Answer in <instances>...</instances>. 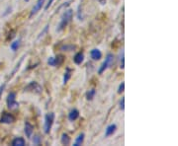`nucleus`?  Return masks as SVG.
Instances as JSON below:
<instances>
[{
	"label": "nucleus",
	"mask_w": 178,
	"mask_h": 146,
	"mask_svg": "<svg viewBox=\"0 0 178 146\" xmlns=\"http://www.w3.org/2000/svg\"><path fill=\"white\" fill-rule=\"evenodd\" d=\"M84 60V54L82 51H79V53H77L75 56L73 57V61L75 64H81L82 61Z\"/></svg>",
	"instance_id": "obj_12"
},
{
	"label": "nucleus",
	"mask_w": 178,
	"mask_h": 146,
	"mask_svg": "<svg viewBox=\"0 0 178 146\" xmlns=\"http://www.w3.org/2000/svg\"><path fill=\"white\" fill-rule=\"evenodd\" d=\"M48 63L50 64V66H56V60H54V57H50V58H48Z\"/></svg>",
	"instance_id": "obj_24"
},
{
	"label": "nucleus",
	"mask_w": 178,
	"mask_h": 146,
	"mask_svg": "<svg viewBox=\"0 0 178 146\" xmlns=\"http://www.w3.org/2000/svg\"><path fill=\"white\" fill-rule=\"evenodd\" d=\"M124 90H125V83H124V82H122V83L119 85V88H118V93H119V94H121V93L124 92Z\"/></svg>",
	"instance_id": "obj_25"
},
{
	"label": "nucleus",
	"mask_w": 178,
	"mask_h": 146,
	"mask_svg": "<svg viewBox=\"0 0 178 146\" xmlns=\"http://www.w3.org/2000/svg\"><path fill=\"white\" fill-rule=\"evenodd\" d=\"M116 129H117V125L115 124H112L107 126L106 130H105V137H109V136H111L115 133Z\"/></svg>",
	"instance_id": "obj_9"
},
{
	"label": "nucleus",
	"mask_w": 178,
	"mask_h": 146,
	"mask_svg": "<svg viewBox=\"0 0 178 146\" xmlns=\"http://www.w3.org/2000/svg\"><path fill=\"white\" fill-rule=\"evenodd\" d=\"M71 77V69L69 67H67L66 69V72H64V76H63V84H66L69 82V80Z\"/></svg>",
	"instance_id": "obj_14"
},
{
	"label": "nucleus",
	"mask_w": 178,
	"mask_h": 146,
	"mask_svg": "<svg viewBox=\"0 0 178 146\" xmlns=\"http://www.w3.org/2000/svg\"><path fill=\"white\" fill-rule=\"evenodd\" d=\"M11 10H12V8H11V7H7V8H6L5 12L2 14V16H7V15L9 14V13H11Z\"/></svg>",
	"instance_id": "obj_28"
},
{
	"label": "nucleus",
	"mask_w": 178,
	"mask_h": 146,
	"mask_svg": "<svg viewBox=\"0 0 178 146\" xmlns=\"http://www.w3.org/2000/svg\"><path fill=\"white\" fill-rule=\"evenodd\" d=\"M15 122V116L10 113L4 112L2 113L1 118H0V122L4 125H10L12 122Z\"/></svg>",
	"instance_id": "obj_5"
},
{
	"label": "nucleus",
	"mask_w": 178,
	"mask_h": 146,
	"mask_svg": "<svg viewBox=\"0 0 178 146\" xmlns=\"http://www.w3.org/2000/svg\"><path fill=\"white\" fill-rule=\"evenodd\" d=\"M120 109H121L122 111L125 110V99L124 98H122L121 101H120Z\"/></svg>",
	"instance_id": "obj_26"
},
{
	"label": "nucleus",
	"mask_w": 178,
	"mask_h": 146,
	"mask_svg": "<svg viewBox=\"0 0 178 146\" xmlns=\"http://www.w3.org/2000/svg\"><path fill=\"white\" fill-rule=\"evenodd\" d=\"M95 94H96L95 89H90L88 92L86 93V99L88 100V101H91V100H93V98L95 97Z\"/></svg>",
	"instance_id": "obj_18"
},
{
	"label": "nucleus",
	"mask_w": 178,
	"mask_h": 146,
	"mask_svg": "<svg viewBox=\"0 0 178 146\" xmlns=\"http://www.w3.org/2000/svg\"><path fill=\"white\" fill-rule=\"evenodd\" d=\"M78 118H79V111H78V110H76V109L71 110V111L69 112V121L70 122H74V121H76Z\"/></svg>",
	"instance_id": "obj_10"
},
{
	"label": "nucleus",
	"mask_w": 178,
	"mask_h": 146,
	"mask_svg": "<svg viewBox=\"0 0 178 146\" xmlns=\"http://www.w3.org/2000/svg\"><path fill=\"white\" fill-rule=\"evenodd\" d=\"M54 1V0H48V3H47V5H46V7H45V10H48V9L50 8V6L53 4Z\"/></svg>",
	"instance_id": "obj_29"
},
{
	"label": "nucleus",
	"mask_w": 178,
	"mask_h": 146,
	"mask_svg": "<svg viewBox=\"0 0 178 146\" xmlns=\"http://www.w3.org/2000/svg\"><path fill=\"white\" fill-rule=\"evenodd\" d=\"M125 67V59H124V50L121 51V54H120V68L121 69H124Z\"/></svg>",
	"instance_id": "obj_21"
},
{
	"label": "nucleus",
	"mask_w": 178,
	"mask_h": 146,
	"mask_svg": "<svg viewBox=\"0 0 178 146\" xmlns=\"http://www.w3.org/2000/svg\"><path fill=\"white\" fill-rule=\"evenodd\" d=\"M100 3H102V4H104V3L106 2V0H99Z\"/></svg>",
	"instance_id": "obj_31"
},
{
	"label": "nucleus",
	"mask_w": 178,
	"mask_h": 146,
	"mask_svg": "<svg viewBox=\"0 0 178 146\" xmlns=\"http://www.w3.org/2000/svg\"><path fill=\"white\" fill-rule=\"evenodd\" d=\"M5 89V83L3 84V85L0 86V98H1V96H2V93H3V91H4Z\"/></svg>",
	"instance_id": "obj_30"
},
{
	"label": "nucleus",
	"mask_w": 178,
	"mask_h": 146,
	"mask_svg": "<svg viewBox=\"0 0 178 146\" xmlns=\"http://www.w3.org/2000/svg\"><path fill=\"white\" fill-rule=\"evenodd\" d=\"M24 131L25 134L28 138L32 137V134H33V125H32L29 122H25V127H24Z\"/></svg>",
	"instance_id": "obj_8"
},
{
	"label": "nucleus",
	"mask_w": 178,
	"mask_h": 146,
	"mask_svg": "<svg viewBox=\"0 0 178 146\" xmlns=\"http://www.w3.org/2000/svg\"><path fill=\"white\" fill-rule=\"evenodd\" d=\"M20 44H21V40L20 39H18V40H16L14 41L13 43H11L10 44V48H11V50L12 51H16L19 48V47H20Z\"/></svg>",
	"instance_id": "obj_16"
},
{
	"label": "nucleus",
	"mask_w": 178,
	"mask_h": 146,
	"mask_svg": "<svg viewBox=\"0 0 178 146\" xmlns=\"http://www.w3.org/2000/svg\"><path fill=\"white\" fill-rule=\"evenodd\" d=\"M48 25H47V26H46V27H45V29H44V30H43V31H42V32H41V34H40V35H39V37H38V39H41L42 37H43V36H44V34H45V33H47V31H48Z\"/></svg>",
	"instance_id": "obj_27"
},
{
	"label": "nucleus",
	"mask_w": 178,
	"mask_h": 146,
	"mask_svg": "<svg viewBox=\"0 0 178 146\" xmlns=\"http://www.w3.org/2000/svg\"><path fill=\"white\" fill-rule=\"evenodd\" d=\"M44 3H45V0H38L37 3L35 4V6L33 7V9H32V11L30 13V18H32L34 15H36L39 11L41 10L42 7H43V5H44Z\"/></svg>",
	"instance_id": "obj_7"
},
{
	"label": "nucleus",
	"mask_w": 178,
	"mask_h": 146,
	"mask_svg": "<svg viewBox=\"0 0 178 146\" xmlns=\"http://www.w3.org/2000/svg\"><path fill=\"white\" fill-rule=\"evenodd\" d=\"M54 60H56V66H60L63 62L64 56H61V54H59V56H57L56 57H54Z\"/></svg>",
	"instance_id": "obj_19"
},
{
	"label": "nucleus",
	"mask_w": 178,
	"mask_h": 146,
	"mask_svg": "<svg viewBox=\"0 0 178 146\" xmlns=\"http://www.w3.org/2000/svg\"><path fill=\"white\" fill-rule=\"evenodd\" d=\"M25 91L26 92H32V93H35V94H41L42 93V87L39 85L37 82L32 81V82H30L27 86L25 87Z\"/></svg>",
	"instance_id": "obj_4"
},
{
	"label": "nucleus",
	"mask_w": 178,
	"mask_h": 146,
	"mask_svg": "<svg viewBox=\"0 0 178 146\" xmlns=\"http://www.w3.org/2000/svg\"><path fill=\"white\" fill-rule=\"evenodd\" d=\"M25 1H26V2H28V1H29V0H25Z\"/></svg>",
	"instance_id": "obj_32"
},
{
	"label": "nucleus",
	"mask_w": 178,
	"mask_h": 146,
	"mask_svg": "<svg viewBox=\"0 0 178 146\" xmlns=\"http://www.w3.org/2000/svg\"><path fill=\"white\" fill-rule=\"evenodd\" d=\"M54 113H48L45 116V124H44V131L45 133H50L51 126L54 125Z\"/></svg>",
	"instance_id": "obj_2"
},
{
	"label": "nucleus",
	"mask_w": 178,
	"mask_h": 146,
	"mask_svg": "<svg viewBox=\"0 0 178 146\" xmlns=\"http://www.w3.org/2000/svg\"><path fill=\"white\" fill-rule=\"evenodd\" d=\"M90 56H91L92 59L99 60L100 58L102 57V53L98 50V48H94V50H92L91 51H90Z\"/></svg>",
	"instance_id": "obj_11"
},
{
	"label": "nucleus",
	"mask_w": 178,
	"mask_h": 146,
	"mask_svg": "<svg viewBox=\"0 0 178 146\" xmlns=\"http://www.w3.org/2000/svg\"><path fill=\"white\" fill-rule=\"evenodd\" d=\"M74 48H75V45H73V44H63V47H60V50H63V51H70V50H73Z\"/></svg>",
	"instance_id": "obj_20"
},
{
	"label": "nucleus",
	"mask_w": 178,
	"mask_h": 146,
	"mask_svg": "<svg viewBox=\"0 0 178 146\" xmlns=\"http://www.w3.org/2000/svg\"><path fill=\"white\" fill-rule=\"evenodd\" d=\"M72 16H73V12H72V10H70V9H69V10H66V12H64L63 14V16H61L60 22L59 26H57V32H61V31H63V29L66 28L67 25H69V23L71 21V19H72Z\"/></svg>",
	"instance_id": "obj_1"
},
{
	"label": "nucleus",
	"mask_w": 178,
	"mask_h": 146,
	"mask_svg": "<svg viewBox=\"0 0 178 146\" xmlns=\"http://www.w3.org/2000/svg\"><path fill=\"white\" fill-rule=\"evenodd\" d=\"M60 141H61V143H63V145H69L70 144V138H69V136L67 135L66 133H63V135H61Z\"/></svg>",
	"instance_id": "obj_17"
},
{
	"label": "nucleus",
	"mask_w": 178,
	"mask_h": 146,
	"mask_svg": "<svg viewBox=\"0 0 178 146\" xmlns=\"http://www.w3.org/2000/svg\"><path fill=\"white\" fill-rule=\"evenodd\" d=\"M6 102H7V107L9 109L15 108V107L19 106V104L16 102V93H14V92H10L8 94Z\"/></svg>",
	"instance_id": "obj_6"
},
{
	"label": "nucleus",
	"mask_w": 178,
	"mask_h": 146,
	"mask_svg": "<svg viewBox=\"0 0 178 146\" xmlns=\"http://www.w3.org/2000/svg\"><path fill=\"white\" fill-rule=\"evenodd\" d=\"M13 146H24L25 145V139L23 137H17L12 141Z\"/></svg>",
	"instance_id": "obj_13"
},
{
	"label": "nucleus",
	"mask_w": 178,
	"mask_h": 146,
	"mask_svg": "<svg viewBox=\"0 0 178 146\" xmlns=\"http://www.w3.org/2000/svg\"><path fill=\"white\" fill-rule=\"evenodd\" d=\"M114 59H115V57H114V56H113L112 53H108V54H107V56L105 58L104 62L101 64V66H100V68H99L98 74H102L107 69V68L111 67L113 65V63H114Z\"/></svg>",
	"instance_id": "obj_3"
},
{
	"label": "nucleus",
	"mask_w": 178,
	"mask_h": 146,
	"mask_svg": "<svg viewBox=\"0 0 178 146\" xmlns=\"http://www.w3.org/2000/svg\"><path fill=\"white\" fill-rule=\"evenodd\" d=\"M84 133H80L78 136L76 137L75 139V141H74V143H73V146H79V145H81L83 143V141H84Z\"/></svg>",
	"instance_id": "obj_15"
},
{
	"label": "nucleus",
	"mask_w": 178,
	"mask_h": 146,
	"mask_svg": "<svg viewBox=\"0 0 178 146\" xmlns=\"http://www.w3.org/2000/svg\"><path fill=\"white\" fill-rule=\"evenodd\" d=\"M41 141H42V138H41L40 135H35V136H34L33 143H34L35 145H39V144L41 143Z\"/></svg>",
	"instance_id": "obj_22"
},
{
	"label": "nucleus",
	"mask_w": 178,
	"mask_h": 146,
	"mask_svg": "<svg viewBox=\"0 0 178 146\" xmlns=\"http://www.w3.org/2000/svg\"><path fill=\"white\" fill-rule=\"evenodd\" d=\"M22 62H23V57L21 58V60L19 61V63L17 64V65H16V67L14 68V70L12 71V73H11V75H10V78H11V77H12L13 75H14L15 73H16V71H17V70L19 69V67H20V65H21V64H22Z\"/></svg>",
	"instance_id": "obj_23"
}]
</instances>
